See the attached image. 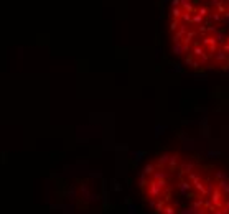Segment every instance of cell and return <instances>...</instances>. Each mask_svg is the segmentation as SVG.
I'll return each instance as SVG.
<instances>
[{
    "instance_id": "6da1fadb",
    "label": "cell",
    "mask_w": 229,
    "mask_h": 214,
    "mask_svg": "<svg viewBox=\"0 0 229 214\" xmlns=\"http://www.w3.org/2000/svg\"><path fill=\"white\" fill-rule=\"evenodd\" d=\"M140 189L157 214H229V175L183 153H162L147 163Z\"/></svg>"
},
{
    "instance_id": "7a4b0ae2",
    "label": "cell",
    "mask_w": 229,
    "mask_h": 214,
    "mask_svg": "<svg viewBox=\"0 0 229 214\" xmlns=\"http://www.w3.org/2000/svg\"><path fill=\"white\" fill-rule=\"evenodd\" d=\"M168 38L193 69H229V0H171Z\"/></svg>"
}]
</instances>
